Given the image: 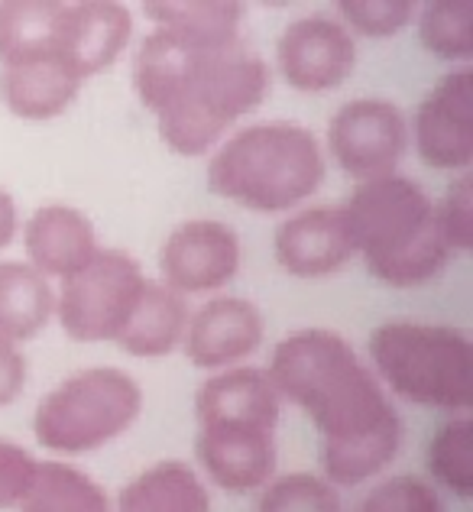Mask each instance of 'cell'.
Wrapping results in <instances>:
<instances>
[{
  "label": "cell",
  "instance_id": "obj_1",
  "mask_svg": "<svg viewBox=\"0 0 473 512\" xmlns=\"http://www.w3.org/2000/svg\"><path fill=\"white\" fill-rule=\"evenodd\" d=\"M282 402H292L321 435V474L337 490L373 483L396 461L405 425L393 396L344 334L299 328L269 357Z\"/></svg>",
  "mask_w": 473,
  "mask_h": 512
},
{
  "label": "cell",
  "instance_id": "obj_2",
  "mask_svg": "<svg viewBox=\"0 0 473 512\" xmlns=\"http://www.w3.org/2000/svg\"><path fill=\"white\" fill-rule=\"evenodd\" d=\"M328 156L312 130L260 120L227 133L208 159V188L253 214H292L321 192Z\"/></svg>",
  "mask_w": 473,
  "mask_h": 512
},
{
  "label": "cell",
  "instance_id": "obj_3",
  "mask_svg": "<svg viewBox=\"0 0 473 512\" xmlns=\"http://www.w3.org/2000/svg\"><path fill=\"white\" fill-rule=\"evenodd\" d=\"M370 370L393 399L444 415H470L473 344L454 325L396 318L370 334Z\"/></svg>",
  "mask_w": 473,
  "mask_h": 512
},
{
  "label": "cell",
  "instance_id": "obj_4",
  "mask_svg": "<svg viewBox=\"0 0 473 512\" xmlns=\"http://www.w3.org/2000/svg\"><path fill=\"white\" fill-rule=\"evenodd\" d=\"M143 386L120 367H85L59 380L39 399L33 435L56 457L101 451L140 422Z\"/></svg>",
  "mask_w": 473,
  "mask_h": 512
},
{
  "label": "cell",
  "instance_id": "obj_5",
  "mask_svg": "<svg viewBox=\"0 0 473 512\" xmlns=\"http://www.w3.org/2000/svg\"><path fill=\"white\" fill-rule=\"evenodd\" d=\"M341 214L367 273L441 240L431 224V195L402 172L357 182Z\"/></svg>",
  "mask_w": 473,
  "mask_h": 512
},
{
  "label": "cell",
  "instance_id": "obj_6",
  "mask_svg": "<svg viewBox=\"0 0 473 512\" xmlns=\"http://www.w3.org/2000/svg\"><path fill=\"white\" fill-rule=\"evenodd\" d=\"M146 286L150 276L137 256L120 247H101L85 269L59 282V328L78 344H114L137 312Z\"/></svg>",
  "mask_w": 473,
  "mask_h": 512
},
{
  "label": "cell",
  "instance_id": "obj_7",
  "mask_svg": "<svg viewBox=\"0 0 473 512\" xmlns=\"http://www.w3.org/2000/svg\"><path fill=\"white\" fill-rule=\"evenodd\" d=\"M321 146L354 182L393 175L409 153V117L380 94L350 98L331 114Z\"/></svg>",
  "mask_w": 473,
  "mask_h": 512
},
{
  "label": "cell",
  "instance_id": "obj_8",
  "mask_svg": "<svg viewBox=\"0 0 473 512\" xmlns=\"http://www.w3.org/2000/svg\"><path fill=\"white\" fill-rule=\"evenodd\" d=\"M243 266V240L227 221L175 224L159 247V282L179 295H221Z\"/></svg>",
  "mask_w": 473,
  "mask_h": 512
},
{
  "label": "cell",
  "instance_id": "obj_9",
  "mask_svg": "<svg viewBox=\"0 0 473 512\" xmlns=\"http://www.w3.org/2000/svg\"><path fill=\"white\" fill-rule=\"evenodd\" d=\"M409 146L428 169L464 175L473 166V69H448L409 117Z\"/></svg>",
  "mask_w": 473,
  "mask_h": 512
},
{
  "label": "cell",
  "instance_id": "obj_10",
  "mask_svg": "<svg viewBox=\"0 0 473 512\" xmlns=\"http://www.w3.org/2000/svg\"><path fill=\"white\" fill-rule=\"evenodd\" d=\"M357 69V39L334 13H302L276 39V72L302 94H328Z\"/></svg>",
  "mask_w": 473,
  "mask_h": 512
},
{
  "label": "cell",
  "instance_id": "obj_11",
  "mask_svg": "<svg viewBox=\"0 0 473 512\" xmlns=\"http://www.w3.org/2000/svg\"><path fill=\"white\" fill-rule=\"evenodd\" d=\"M266 318L260 305L243 295H211L188 315L182 354L192 367L221 373L247 363L263 344Z\"/></svg>",
  "mask_w": 473,
  "mask_h": 512
},
{
  "label": "cell",
  "instance_id": "obj_12",
  "mask_svg": "<svg viewBox=\"0 0 473 512\" xmlns=\"http://www.w3.org/2000/svg\"><path fill=\"white\" fill-rule=\"evenodd\" d=\"M276 263L295 279H331L354 260L341 205L299 208L282 218L273 234Z\"/></svg>",
  "mask_w": 473,
  "mask_h": 512
},
{
  "label": "cell",
  "instance_id": "obj_13",
  "mask_svg": "<svg viewBox=\"0 0 473 512\" xmlns=\"http://www.w3.org/2000/svg\"><path fill=\"white\" fill-rule=\"evenodd\" d=\"M195 457L201 480L224 493H260L279 474L276 431L198 428Z\"/></svg>",
  "mask_w": 473,
  "mask_h": 512
},
{
  "label": "cell",
  "instance_id": "obj_14",
  "mask_svg": "<svg viewBox=\"0 0 473 512\" xmlns=\"http://www.w3.org/2000/svg\"><path fill=\"white\" fill-rule=\"evenodd\" d=\"M20 240L26 263L49 282H62L85 269L101 253L98 227L85 211L65 201L39 205L30 218L20 221Z\"/></svg>",
  "mask_w": 473,
  "mask_h": 512
},
{
  "label": "cell",
  "instance_id": "obj_15",
  "mask_svg": "<svg viewBox=\"0 0 473 512\" xmlns=\"http://www.w3.org/2000/svg\"><path fill=\"white\" fill-rule=\"evenodd\" d=\"M282 396L266 367H240L211 373L195 393L198 428H263L276 431L282 419Z\"/></svg>",
  "mask_w": 473,
  "mask_h": 512
},
{
  "label": "cell",
  "instance_id": "obj_16",
  "mask_svg": "<svg viewBox=\"0 0 473 512\" xmlns=\"http://www.w3.org/2000/svg\"><path fill=\"white\" fill-rule=\"evenodd\" d=\"M269 88H273V69L243 43L201 56L192 82V94L227 130L250 117L266 101Z\"/></svg>",
  "mask_w": 473,
  "mask_h": 512
},
{
  "label": "cell",
  "instance_id": "obj_17",
  "mask_svg": "<svg viewBox=\"0 0 473 512\" xmlns=\"http://www.w3.org/2000/svg\"><path fill=\"white\" fill-rule=\"evenodd\" d=\"M81 88L85 78L65 56L0 65V104L30 124L59 120L78 101Z\"/></svg>",
  "mask_w": 473,
  "mask_h": 512
},
{
  "label": "cell",
  "instance_id": "obj_18",
  "mask_svg": "<svg viewBox=\"0 0 473 512\" xmlns=\"http://www.w3.org/2000/svg\"><path fill=\"white\" fill-rule=\"evenodd\" d=\"M133 43V10L117 0H69L65 59L75 72L94 78L107 72Z\"/></svg>",
  "mask_w": 473,
  "mask_h": 512
},
{
  "label": "cell",
  "instance_id": "obj_19",
  "mask_svg": "<svg viewBox=\"0 0 473 512\" xmlns=\"http://www.w3.org/2000/svg\"><path fill=\"white\" fill-rule=\"evenodd\" d=\"M143 17L153 23V30L208 56L243 43L247 7L237 0H146Z\"/></svg>",
  "mask_w": 473,
  "mask_h": 512
},
{
  "label": "cell",
  "instance_id": "obj_20",
  "mask_svg": "<svg viewBox=\"0 0 473 512\" xmlns=\"http://www.w3.org/2000/svg\"><path fill=\"white\" fill-rule=\"evenodd\" d=\"M69 0H0V65L65 56Z\"/></svg>",
  "mask_w": 473,
  "mask_h": 512
},
{
  "label": "cell",
  "instance_id": "obj_21",
  "mask_svg": "<svg viewBox=\"0 0 473 512\" xmlns=\"http://www.w3.org/2000/svg\"><path fill=\"white\" fill-rule=\"evenodd\" d=\"M198 62L201 52L188 49L169 33L150 30L140 39L137 56H133V91H137L140 104L156 117L169 104L185 98L192 91Z\"/></svg>",
  "mask_w": 473,
  "mask_h": 512
},
{
  "label": "cell",
  "instance_id": "obj_22",
  "mask_svg": "<svg viewBox=\"0 0 473 512\" xmlns=\"http://www.w3.org/2000/svg\"><path fill=\"white\" fill-rule=\"evenodd\" d=\"M114 512H211V487L188 461L162 457L127 480Z\"/></svg>",
  "mask_w": 473,
  "mask_h": 512
},
{
  "label": "cell",
  "instance_id": "obj_23",
  "mask_svg": "<svg viewBox=\"0 0 473 512\" xmlns=\"http://www.w3.org/2000/svg\"><path fill=\"white\" fill-rule=\"evenodd\" d=\"M56 318V286L26 260H0V341L23 347Z\"/></svg>",
  "mask_w": 473,
  "mask_h": 512
},
{
  "label": "cell",
  "instance_id": "obj_24",
  "mask_svg": "<svg viewBox=\"0 0 473 512\" xmlns=\"http://www.w3.org/2000/svg\"><path fill=\"white\" fill-rule=\"evenodd\" d=\"M188 315H192V308H188L185 295L162 286L159 279H150L137 312L130 315L127 328L120 331V338L114 344L140 360L169 357L172 350H179L185 341Z\"/></svg>",
  "mask_w": 473,
  "mask_h": 512
},
{
  "label": "cell",
  "instance_id": "obj_25",
  "mask_svg": "<svg viewBox=\"0 0 473 512\" xmlns=\"http://www.w3.org/2000/svg\"><path fill=\"white\" fill-rule=\"evenodd\" d=\"M17 512H114V500L88 470L49 457L39 461L33 487Z\"/></svg>",
  "mask_w": 473,
  "mask_h": 512
},
{
  "label": "cell",
  "instance_id": "obj_26",
  "mask_svg": "<svg viewBox=\"0 0 473 512\" xmlns=\"http://www.w3.org/2000/svg\"><path fill=\"white\" fill-rule=\"evenodd\" d=\"M415 36L435 59L467 69L473 62V0H425L415 4Z\"/></svg>",
  "mask_w": 473,
  "mask_h": 512
},
{
  "label": "cell",
  "instance_id": "obj_27",
  "mask_svg": "<svg viewBox=\"0 0 473 512\" xmlns=\"http://www.w3.org/2000/svg\"><path fill=\"white\" fill-rule=\"evenodd\" d=\"M428 483L454 500L473 496V419L448 415L428 441Z\"/></svg>",
  "mask_w": 473,
  "mask_h": 512
},
{
  "label": "cell",
  "instance_id": "obj_28",
  "mask_svg": "<svg viewBox=\"0 0 473 512\" xmlns=\"http://www.w3.org/2000/svg\"><path fill=\"white\" fill-rule=\"evenodd\" d=\"M156 130H159V140L166 143L175 156H185V159L211 156L227 133H231L192 91L175 104H169L162 114H156Z\"/></svg>",
  "mask_w": 473,
  "mask_h": 512
},
{
  "label": "cell",
  "instance_id": "obj_29",
  "mask_svg": "<svg viewBox=\"0 0 473 512\" xmlns=\"http://www.w3.org/2000/svg\"><path fill=\"white\" fill-rule=\"evenodd\" d=\"M253 512H347L344 490H337L324 474L292 470L276 474L256 493Z\"/></svg>",
  "mask_w": 473,
  "mask_h": 512
},
{
  "label": "cell",
  "instance_id": "obj_30",
  "mask_svg": "<svg viewBox=\"0 0 473 512\" xmlns=\"http://www.w3.org/2000/svg\"><path fill=\"white\" fill-rule=\"evenodd\" d=\"M334 17L354 39H389L412 26L415 0H341L334 4Z\"/></svg>",
  "mask_w": 473,
  "mask_h": 512
},
{
  "label": "cell",
  "instance_id": "obj_31",
  "mask_svg": "<svg viewBox=\"0 0 473 512\" xmlns=\"http://www.w3.org/2000/svg\"><path fill=\"white\" fill-rule=\"evenodd\" d=\"M431 224L454 256L473 247V175H454L438 198H431Z\"/></svg>",
  "mask_w": 473,
  "mask_h": 512
},
{
  "label": "cell",
  "instance_id": "obj_32",
  "mask_svg": "<svg viewBox=\"0 0 473 512\" xmlns=\"http://www.w3.org/2000/svg\"><path fill=\"white\" fill-rule=\"evenodd\" d=\"M357 512H448V509H444V496L425 477L396 474V477L373 480V487L357 503Z\"/></svg>",
  "mask_w": 473,
  "mask_h": 512
},
{
  "label": "cell",
  "instance_id": "obj_33",
  "mask_svg": "<svg viewBox=\"0 0 473 512\" xmlns=\"http://www.w3.org/2000/svg\"><path fill=\"white\" fill-rule=\"evenodd\" d=\"M39 470V457L20 441L0 438V512H17L30 493Z\"/></svg>",
  "mask_w": 473,
  "mask_h": 512
},
{
  "label": "cell",
  "instance_id": "obj_34",
  "mask_svg": "<svg viewBox=\"0 0 473 512\" xmlns=\"http://www.w3.org/2000/svg\"><path fill=\"white\" fill-rule=\"evenodd\" d=\"M30 380V360H26L23 347L0 341V409L13 406Z\"/></svg>",
  "mask_w": 473,
  "mask_h": 512
},
{
  "label": "cell",
  "instance_id": "obj_35",
  "mask_svg": "<svg viewBox=\"0 0 473 512\" xmlns=\"http://www.w3.org/2000/svg\"><path fill=\"white\" fill-rule=\"evenodd\" d=\"M20 234V211H17V201L0 185V250H7L13 240Z\"/></svg>",
  "mask_w": 473,
  "mask_h": 512
}]
</instances>
